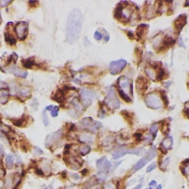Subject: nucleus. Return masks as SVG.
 Returning <instances> with one entry per match:
<instances>
[{
	"label": "nucleus",
	"instance_id": "obj_15",
	"mask_svg": "<svg viewBox=\"0 0 189 189\" xmlns=\"http://www.w3.org/2000/svg\"><path fill=\"white\" fill-rule=\"evenodd\" d=\"M60 136H61V131H58L57 132H55L52 135H49V136H47V143L49 144L50 143L53 142V141L56 140L58 139V138H60Z\"/></svg>",
	"mask_w": 189,
	"mask_h": 189
},
{
	"label": "nucleus",
	"instance_id": "obj_2",
	"mask_svg": "<svg viewBox=\"0 0 189 189\" xmlns=\"http://www.w3.org/2000/svg\"><path fill=\"white\" fill-rule=\"evenodd\" d=\"M145 102L147 107L151 109H154V110L160 109L163 106V103L160 97L154 93L146 95L145 98Z\"/></svg>",
	"mask_w": 189,
	"mask_h": 189
},
{
	"label": "nucleus",
	"instance_id": "obj_9",
	"mask_svg": "<svg viewBox=\"0 0 189 189\" xmlns=\"http://www.w3.org/2000/svg\"><path fill=\"white\" fill-rule=\"evenodd\" d=\"M143 149H122L120 150V151H118L113 154V158L114 160L118 159V158L124 156L126 154H136V155H139L140 154V153L142 152Z\"/></svg>",
	"mask_w": 189,
	"mask_h": 189
},
{
	"label": "nucleus",
	"instance_id": "obj_24",
	"mask_svg": "<svg viewBox=\"0 0 189 189\" xmlns=\"http://www.w3.org/2000/svg\"><path fill=\"white\" fill-rule=\"evenodd\" d=\"M13 123L15 126H21L22 124H24V118H19V119H16V120H13Z\"/></svg>",
	"mask_w": 189,
	"mask_h": 189
},
{
	"label": "nucleus",
	"instance_id": "obj_30",
	"mask_svg": "<svg viewBox=\"0 0 189 189\" xmlns=\"http://www.w3.org/2000/svg\"><path fill=\"white\" fill-rule=\"evenodd\" d=\"M58 110H59V109H58V107H54V108H53V110H52V113H51L52 116H53V117H57V116H58Z\"/></svg>",
	"mask_w": 189,
	"mask_h": 189
},
{
	"label": "nucleus",
	"instance_id": "obj_29",
	"mask_svg": "<svg viewBox=\"0 0 189 189\" xmlns=\"http://www.w3.org/2000/svg\"><path fill=\"white\" fill-rule=\"evenodd\" d=\"M12 2V1H7V0H1L0 1V6L1 7H5L7 6L9 4Z\"/></svg>",
	"mask_w": 189,
	"mask_h": 189
},
{
	"label": "nucleus",
	"instance_id": "obj_1",
	"mask_svg": "<svg viewBox=\"0 0 189 189\" xmlns=\"http://www.w3.org/2000/svg\"><path fill=\"white\" fill-rule=\"evenodd\" d=\"M83 24V16L78 9L70 12L66 27V38L67 42L73 44L78 39Z\"/></svg>",
	"mask_w": 189,
	"mask_h": 189
},
{
	"label": "nucleus",
	"instance_id": "obj_35",
	"mask_svg": "<svg viewBox=\"0 0 189 189\" xmlns=\"http://www.w3.org/2000/svg\"><path fill=\"white\" fill-rule=\"evenodd\" d=\"M7 87V85L6 83H4V81H0V90H3V89H5Z\"/></svg>",
	"mask_w": 189,
	"mask_h": 189
},
{
	"label": "nucleus",
	"instance_id": "obj_38",
	"mask_svg": "<svg viewBox=\"0 0 189 189\" xmlns=\"http://www.w3.org/2000/svg\"><path fill=\"white\" fill-rule=\"evenodd\" d=\"M54 108V107H53V106H48V107H46V110H53V109Z\"/></svg>",
	"mask_w": 189,
	"mask_h": 189
},
{
	"label": "nucleus",
	"instance_id": "obj_32",
	"mask_svg": "<svg viewBox=\"0 0 189 189\" xmlns=\"http://www.w3.org/2000/svg\"><path fill=\"white\" fill-rule=\"evenodd\" d=\"M155 168H156V163H151V165H149V167L146 169V171L148 172V173L149 172H151V171H153Z\"/></svg>",
	"mask_w": 189,
	"mask_h": 189
},
{
	"label": "nucleus",
	"instance_id": "obj_41",
	"mask_svg": "<svg viewBox=\"0 0 189 189\" xmlns=\"http://www.w3.org/2000/svg\"><path fill=\"white\" fill-rule=\"evenodd\" d=\"M185 5H186L187 7H188V6H189V1H186V3H185Z\"/></svg>",
	"mask_w": 189,
	"mask_h": 189
},
{
	"label": "nucleus",
	"instance_id": "obj_37",
	"mask_svg": "<svg viewBox=\"0 0 189 189\" xmlns=\"http://www.w3.org/2000/svg\"><path fill=\"white\" fill-rule=\"evenodd\" d=\"M157 185V182H155L154 180H152L151 182H150L149 183V186H150V188H152V187L153 186H154V185Z\"/></svg>",
	"mask_w": 189,
	"mask_h": 189
},
{
	"label": "nucleus",
	"instance_id": "obj_21",
	"mask_svg": "<svg viewBox=\"0 0 189 189\" xmlns=\"http://www.w3.org/2000/svg\"><path fill=\"white\" fill-rule=\"evenodd\" d=\"M145 82H146V81L145 79H143V81H141V78H140V79L138 78V84H137V87H138V90H146V86H145L146 83Z\"/></svg>",
	"mask_w": 189,
	"mask_h": 189
},
{
	"label": "nucleus",
	"instance_id": "obj_33",
	"mask_svg": "<svg viewBox=\"0 0 189 189\" xmlns=\"http://www.w3.org/2000/svg\"><path fill=\"white\" fill-rule=\"evenodd\" d=\"M178 44H179V45L180 46V47H184V48H185V44H184V41H182V37H179V38H178Z\"/></svg>",
	"mask_w": 189,
	"mask_h": 189
},
{
	"label": "nucleus",
	"instance_id": "obj_11",
	"mask_svg": "<svg viewBox=\"0 0 189 189\" xmlns=\"http://www.w3.org/2000/svg\"><path fill=\"white\" fill-rule=\"evenodd\" d=\"M187 23V16L185 14H182L179 16H178L177 19L175 20L174 21V27L176 30L180 31L182 29V27L185 26V24Z\"/></svg>",
	"mask_w": 189,
	"mask_h": 189
},
{
	"label": "nucleus",
	"instance_id": "obj_25",
	"mask_svg": "<svg viewBox=\"0 0 189 189\" xmlns=\"http://www.w3.org/2000/svg\"><path fill=\"white\" fill-rule=\"evenodd\" d=\"M119 94H120V96L121 97V98H123V99L125 101H126V102H131V98H129V95H127L126 94H125L124 93H123L122 91H121V90H119Z\"/></svg>",
	"mask_w": 189,
	"mask_h": 189
},
{
	"label": "nucleus",
	"instance_id": "obj_44",
	"mask_svg": "<svg viewBox=\"0 0 189 189\" xmlns=\"http://www.w3.org/2000/svg\"><path fill=\"white\" fill-rule=\"evenodd\" d=\"M146 189H147V188H146Z\"/></svg>",
	"mask_w": 189,
	"mask_h": 189
},
{
	"label": "nucleus",
	"instance_id": "obj_4",
	"mask_svg": "<svg viewBox=\"0 0 189 189\" xmlns=\"http://www.w3.org/2000/svg\"><path fill=\"white\" fill-rule=\"evenodd\" d=\"M156 157V151H155L154 148H151V149L149 150V151L146 154L145 156L142 158L141 160H140L138 163H136V165L134 167V170L135 171H138L143 168L144 165H146L152 159Z\"/></svg>",
	"mask_w": 189,
	"mask_h": 189
},
{
	"label": "nucleus",
	"instance_id": "obj_39",
	"mask_svg": "<svg viewBox=\"0 0 189 189\" xmlns=\"http://www.w3.org/2000/svg\"><path fill=\"white\" fill-rule=\"evenodd\" d=\"M141 187H142V184H139V185H137V186L135 187L133 189H140Z\"/></svg>",
	"mask_w": 189,
	"mask_h": 189
},
{
	"label": "nucleus",
	"instance_id": "obj_13",
	"mask_svg": "<svg viewBox=\"0 0 189 189\" xmlns=\"http://www.w3.org/2000/svg\"><path fill=\"white\" fill-rule=\"evenodd\" d=\"M173 145V139L171 137H167L162 141V146L165 149H170Z\"/></svg>",
	"mask_w": 189,
	"mask_h": 189
},
{
	"label": "nucleus",
	"instance_id": "obj_40",
	"mask_svg": "<svg viewBox=\"0 0 189 189\" xmlns=\"http://www.w3.org/2000/svg\"><path fill=\"white\" fill-rule=\"evenodd\" d=\"M156 189H162V185H157V187Z\"/></svg>",
	"mask_w": 189,
	"mask_h": 189
},
{
	"label": "nucleus",
	"instance_id": "obj_14",
	"mask_svg": "<svg viewBox=\"0 0 189 189\" xmlns=\"http://www.w3.org/2000/svg\"><path fill=\"white\" fill-rule=\"evenodd\" d=\"M9 98V93L5 90L0 91V104H5Z\"/></svg>",
	"mask_w": 189,
	"mask_h": 189
},
{
	"label": "nucleus",
	"instance_id": "obj_22",
	"mask_svg": "<svg viewBox=\"0 0 189 189\" xmlns=\"http://www.w3.org/2000/svg\"><path fill=\"white\" fill-rule=\"evenodd\" d=\"M146 73L147 76L149 77L151 80L154 81L155 80V77H156V74H155L154 71L149 67H146Z\"/></svg>",
	"mask_w": 189,
	"mask_h": 189
},
{
	"label": "nucleus",
	"instance_id": "obj_34",
	"mask_svg": "<svg viewBox=\"0 0 189 189\" xmlns=\"http://www.w3.org/2000/svg\"><path fill=\"white\" fill-rule=\"evenodd\" d=\"M4 175V169H3L2 165H1V160H0V178L2 177Z\"/></svg>",
	"mask_w": 189,
	"mask_h": 189
},
{
	"label": "nucleus",
	"instance_id": "obj_3",
	"mask_svg": "<svg viewBox=\"0 0 189 189\" xmlns=\"http://www.w3.org/2000/svg\"><path fill=\"white\" fill-rule=\"evenodd\" d=\"M118 84L120 87L119 90L129 96V95H132V84H131V81L127 77H120L118 80Z\"/></svg>",
	"mask_w": 189,
	"mask_h": 189
},
{
	"label": "nucleus",
	"instance_id": "obj_23",
	"mask_svg": "<svg viewBox=\"0 0 189 189\" xmlns=\"http://www.w3.org/2000/svg\"><path fill=\"white\" fill-rule=\"evenodd\" d=\"M90 151H91V149H90V146H81L79 149L80 153L82 155L87 154L90 153Z\"/></svg>",
	"mask_w": 189,
	"mask_h": 189
},
{
	"label": "nucleus",
	"instance_id": "obj_5",
	"mask_svg": "<svg viewBox=\"0 0 189 189\" xmlns=\"http://www.w3.org/2000/svg\"><path fill=\"white\" fill-rule=\"evenodd\" d=\"M105 103L113 109H118L120 107V101L117 98L115 91L113 88H110L108 90L107 98L105 99Z\"/></svg>",
	"mask_w": 189,
	"mask_h": 189
},
{
	"label": "nucleus",
	"instance_id": "obj_8",
	"mask_svg": "<svg viewBox=\"0 0 189 189\" xmlns=\"http://www.w3.org/2000/svg\"><path fill=\"white\" fill-rule=\"evenodd\" d=\"M15 30L19 39H25L28 33V23L26 21H20L16 25Z\"/></svg>",
	"mask_w": 189,
	"mask_h": 189
},
{
	"label": "nucleus",
	"instance_id": "obj_43",
	"mask_svg": "<svg viewBox=\"0 0 189 189\" xmlns=\"http://www.w3.org/2000/svg\"><path fill=\"white\" fill-rule=\"evenodd\" d=\"M0 129H1V127H0Z\"/></svg>",
	"mask_w": 189,
	"mask_h": 189
},
{
	"label": "nucleus",
	"instance_id": "obj_36",
	"mask_svg": "<svg viewBox=\"0 0 189 189\" xmlns=\"http://www.w3.org/2000/svg\"><path fill=\"white\" fill-rule=\"evenodd\" d=\"M168 162H169V159H168V158H166V159H165V160L163 161V163L162 165H163V166H165V167L167 166V165H168Z\"/></svg>",
	"mask_w": 189,
	"mask_h": 189
},
{
	"label": "nucleus",
	"instance_id": "obj_19",
	"mask_svg": "<svg viewBox=\"0 0 189 189\" xmlns=\"http://www.w3.org/2000/svg\"><path fill=\"white\" fill-rule=\"evenodd\" d=\"M19 95L22 97H27L30 94V90L27 87H23V88H20L18 91Z\"/></svg>",
	"mask_w": 189,
	"mask_h": 189
},
{
	"label": "nucleus",
	"instance_id": "obj_6",
	"mask_svg": "<svg viewBox=\"0 0 189 189\" xmlns=\"http://www.w3.org/2000/svg\"><path fill=\"white\" fill-rule=\"evenodd\" d=\"M127 64V61L124 59L112 61L110 64V70L112 75H117L121 73Z\"/></svg>",
	"mask_w": 189,
	"mask_h": 189
},
{
	"label": "nucleus",
	"instance_id": "obj_10",
	"mask_svg": "<svg viewBox=\"0 0 189 189\" xmlns=\"http://www.w3.org/2000/svg\"><path fill=\"white\" fill-rule=\"evenodd\" d=\"M96 164L97 168H98V170L100 171L101 173H104V172L107 171L112 167L111 163L107 160L106 157H101V159L98 160Z\"/></svg>",
	"mask_w": 189,
	"mask_h": 189
},
{
	"label": "nucleus",
	"instance_id": "obj_27",
	"mask_svg": "<svg viewBox=\"0 0 189 189\" xmlns=\"http://www.w3.org/2000/svg\"><path fill=\"white\" fill-rule=\"evenodd\" d=\"M158 129H159V125L157 124H154L151 126V128H150V131H151V132L152 134L155 135V134L157 132Z\"/></svg>",
	"mask_w": 189,
	"mask_h": 189
},
{
	"label": "nucleus",
	"instance_id": "obj_7",
	"mask_svg": "<svg viewBox=\"0 0 189 189\" xmlns=\"http://www.w3.org/2000/svg\"><path fill=\"white\" fill-rule=\"evenodd\" d=\"M81 99L86 106H90L96 98V93L94 91L88 90V89H82L80 91Z\"/></svg>",
	"mask_w": 189,
	"mask_h": 189
},
{
	"label": "nucleus",
	"instance_id": "obj_16",
	"mask_svg": "<svg viewBox=\"0 0 189 189\" xmlns=\"http://www.w3.org/2000/svg\"><path fill=\"white\" fill-rule=\"evenodd\" d=\"M5 41H7L8 44H10V45H14L16 43V38L13 37V35L10 34V33H5Z\"/></svg>",
	"mask_w": 189,
	"mask_h": 189
},
{
	"label": "nucleus",
	"instance_id": "obj_20",
	"mask_svg": "<svg viewBox=\"0 0 189 189\" xmlns=\"http://www.w3.org/2000/svg\"><path fill=\"white\" fill-rule=\"evenodd\" d=\"M6 165L9 168H12L13 165V162H14V157H13V155L11 154H8L7 157H6Z\"/></svg>",
	"mask_w": 189,
	"mask_h": 189
},
{
	"label": "nucleus",
	"instance_id": "obj_28",
	"mask_svg": "<svg viewBox=\"0 0 189 189\" xmlns=\"http://www.w3.org/2000/svg\"><path fill=\"white\" fill-rule=\"evenodd\" d=\"M43 121H44V124L45 126H47L49 124V120H48V117H47V114H46V112L44 111L43 113Z\"/></svg>",
	"mask_w": 189,
	"mask_h": 189
},
{
	"label": "nucleus",
	"instance_id": "obj_26",
	"mask_svg": "<svg viewBox=\"0 0 189 189\" xmlns=\"http://www.w3.org/2000/svg\"><path fill=\"white\" fill-rule=\"evenodd\" d=\"M80 140L84 143H86V142L88 143L92 140V136L91 135H82V136L81 137V138H80Z\"/></svg>",
	"mask_w": 189,
	"mask_h": 189
},
{
	"label": "nucleus",
	"instance_id": "obj_17",
	"mask_svg": "<svg viewBox=\"0 0 189 189\" xmlns=\"http://www.w3.org/2000/svg\"><path fill=\"white\" fill-rule=\"evenodd\" d=\"M22 64L23 66L26 68H31L33 66L35 65V61L32 58H27V59L23 60Z\"/></svg>",
	"mask_w": 189,
	"mask_h": 189
},
{
	"label": "nucleus",
	"instance_id": "obj_42",
	"mask_svg": "<svg viewBox=\"0 0 189 189\" xmlns=\"http://www.w3.org/2000/svg\"><path fill=\"white\" fill-rule=\"evenodd\" d=\"M0 21H1V13H0Z\"/></svg>",
	"mask_w": 189,
	"mask_h": 189
},
{
	"label": "nucleus",
	"instance_id": "obj_18",
	"mask_svg": "<svg viewBox=\"0 0 189 189\" xmlns=\"http://www.w3.org/2000/svg\"><path fill=\"white\" fill-rule=\"evenodd\" d=\"M64 92H63V90H59L56 94H55L54 96H53V98H54L56 101H58V102H61V101H63V100L64 99Z\"/></svg>",
	"mask_w": 189,
	"mask_h": 189
},
{
	"label": "nucleus",
	"instance_id": "obj_12",
	"mask_svg": "<svg viewBox=\"0 0 189 189\" xmlns=\"http://www.w3.org/2000/svg\"><path fill=\"white\" fill-rule=\"evenodd\" d=\"M7 73H13L16 76L19 77V78H26L27 76V72L24 71V70H21V69L18 68L16 67H10L6 70Z\"/></svg>",
	"mask_w": 189,
	"mask_h": 189
},
{
	"label": "nucleus",
	"instance_id": "obj_31",
	"mask_svg": "<svg viewBox=\"0 0 189 189\" xmlns=\"http://www.w3.org/2000/svg\"><path fill=\"white\" fill-rule=\"evenodd\" d=\"M94 37L97 41H100V40H101V38H103V36L101 33H99L98 31H96L94 34Z\"/></svg>",
	"mask_w": 189,
	"mask_h": 189
}]
</instances>
